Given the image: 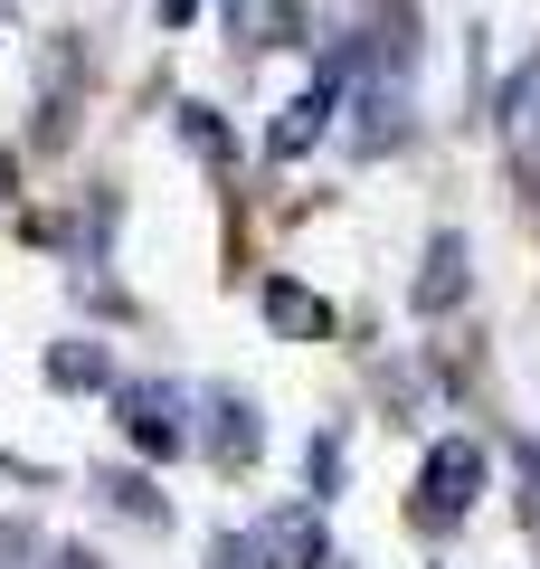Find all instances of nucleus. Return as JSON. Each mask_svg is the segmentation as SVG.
Returning <instances> with one entry per match:
<instances>
[{"label": "nucleus", "mask_w": 540, "mask_h": 569, "mask_svg": "<svg viewBox=\"0 0 540 569\" xmlns=\"http://www.w3.org/2000/svg\"><path fill=\"white\" fill-rule=\"evenodd\" d=\"M474 493H483V447H474V437H437L427 466H418V522L427 531H456L464 512H474Z\"/></svg>", "instance_id": "obj_1"}, {"label": "nucleus", "mask_w": 540, "mask_h": 569, "mask_svg": "<svg viewBox=\"0 0 540 569\" xmlns=\"http://www.w3.org/2000/svg\"><path fill=\"white\" fill-rule=\"evenodd\" d=\"M114 408H123V437H133L142 456H180V447H190V418H180V389L171 380H123Z\"/></svg>", "instance_id": "obj_2"}, {"label": "nucleus", "mask_w": 540, "mask_h": 569, "mask_svg": "<svg viewBox=\"0 0 540 569\" xmlns=\"http://www.w3.org/2000/svg\"><path fill=\"white\" fill-rule=\"evenodd\" d=\"M341 86H351V58H341V67H322V77H313V86H303V96L276 114V133H266V152H276V162H294V152H313V142H322V123H332Z\"/></svg>", "instance_id": "obj_3"}, {"label": "nucleus", "mask_w": 540, "mask_h": 569, "mask_svg": "<svg viewBox=\"0 0 540 569\" xmlns=\"http://www.w3.org/2000/svg\"><path fill=\"white\" fill-rule=\"evenodd\" d=\"M418 313H456L464 305V238L456 228H437L427 238V266H418V295H408Z\"/></svg>", "instance_id": "obj_4"}, {"label": "nucleus", "mask_w": 540, "mask_h": 569, "mask_svg": "<svg viewBox=\"0 0 540 569\" xmlns=\"http://www.w3.org/2000/svg\"><path fill=\"white\" fill-rule=\"evenodd\" d=\"M257 560L266 569H322V522L313 512H266L257 522Z\"/></svg>", "instance_id": "obj_5"}, {"label": "nucleus", "mask_w": 540, "mask_h": 569, "mask_svg": "<svg viewBox=\"0 0 540 569\" xmlns=\"http://www.w3.org/2000/svg\"><path fill=\"white\" fill-rule=\"evenodd\" d=\"M200 447H209V456H219V466H228V475H238V466H247V456H257V408H247V399H238V389H209V427H200Z\"/></svg>", "instance_id": "obj_6"}, {"label": "nucleus", "mask_w": 540, "mask_h": 569, "mask_svg": "<svg viewBox=\"0 0 540 569\" xmlns=\"http://www.w3.org/2000/svg\"><path fill=\"white\" fill-rule=\"evenodd\" d=\"M257 305H266V323H276L284 342H322V332H332V305H322V295H303L294 276H266Z\"/></svg>", "instance_id": "obj_7"}, {"label": "nucleus", "mask_w": 540, "mask_h": 569, "mask_svg": "<svg viewBox=\"0 0 540 569\" xmlns=\"http://www.w3.org/2000/svg\"><path fill=\"white\" fill-rule=\"evenodd\" d=\"M493 123H502V142H512V152H540V58L512 67V86H502Z\"/></svg>", "instance_id": "obj_8"}, {"label": "nucleus", "mask_w": 540, "mask_h": 569, "mask_svg": "<svg viewBox=\"0 0 540 569\" xmlns=\"http://www.w3.org/2000/svg\"><path fill=\"white\" fill-rule=\"evenodd\" d=\"M228 29L247 48H294L303 39V0H228Z\"/></svg>", "instance_id": "obj_9"}, {"label": "nucleus", "mask_w": 540, "mask_h": 569, "mask_svg": "<svg viewBox=\"0 0 540 569\" xmlns=\"http://www.w3.org/2000/svg\"><path fill=\"white\" fill-rule=\"evenodd\" d=\"M180 142H190L200 162H238V142H228V123L209 114V104H180Z\"/></svg>", "instance_id": "obj_10"}, {"label": "nucleus", "mask_w": 540, "mask_h": 569, "mask_svg": "<svg viewBox=\"0 0 540 569\" xmlns=\"http://www.w3.org/2000/svg\"><path fill=\"white\" fill-rule=\"evenodd\" d=\"M48 380L58 389H104V351L96 342H58L48 351Z\"/></svg>", "instance_id": "obj_11"}, {"label": "nucleus", "mask_w": 540, "mask_h": 569, "mask_svg": "<svg viewBox=\"0 0 540 569\" xmlns=\"http://www.w3.org/2000/svg\"><path fill=\"white\" fill-rule=\"evenodd\" d=\"M360 152H389V142H399V86H370V104H360Z\"/></svg>", "instance_id": "obj_12"}, {"label": "nucleus", "mask_w": 540, "mask_h": 569, "mask_svg": "<svg viewBox=\"0 0 540 569\" xmlns=\"http://www.w3.org/2000/svg\"><path fill=\"white\" fill-rule=\"evenodd\" d=\"M104 493H114V512H133V522H161V493L142 485V475H104Z\"/></svg>", "instance_id": "obj_13"}, {"label": "nucleus", "mask_w": 540, "mask_h": 569, "mask_svg": "<svg viewBox=\"0 0 540 569\" xmlns=\"http://www.w3.org/2000/svg\"><path fill=\"white\" fill-rule=\"evenodd\" d=\"M0 569H48V541L20 522H0Z\"/></svg>", "instance_id": "obj_14"}, {"label": "nucleus", "mask_w": 540, "mask_h": 569, "mask_svg": "<svg viewBox=\"0 0 540 569\" xmlns=\"http://www.w3.org/2000/svg\"><path fill=\"white\" fill-rule=\"evenodd\" d=\"M341 485V447H332V437H313V493H332Z\"/></svg>", "instance_id": "obj_15"}, {"label": "nucleus", "mask_w": 540, "mask_h": 569, "mask_svg": "<svg viewBox=\"0 0 540 569\" xmlns=\"http://www.w3.org/2000/svg\"><path fill=\"white\" fill-rule=\"evenodd\" d=\"M247 560H257V541H238V531H228V541L209 550V569H247Z\"/></svg>", "instance_id": "obj_16"}, {"label": "nucleus", "mask_w": 540, "mask_h": 569, "mask_svg": "<svg viewBox=\"0 0 540 569\" xmlns=\"http://www.w3.org/2000/svg\"><path fill=\"white\" fill-rule=\"evenodd\" d=\"M512 466H521V475H531V522H540V447H521V456H512Z\"/></svg>", "instance_id": "obj_17"}, {"label": "nucleus", "mask_w": 540, "mask_h": 569, "mask_svg": "<svg viewBox=\"0 0 540 569\" xmlns=\"http://www.w3.org/2000/svg\"><path fill=\"white\" fill-rule=\"evenodd\" d=\"M190 10H200V0H161V20H171V29H180V20H190Z\"/></svg>", "instance_id": "obj_18"}, {"label": "nucleus", "mask_w": 540, "mask_h": 569, "mask_svg": "<svg viewBox=\"0 0 540 569\" xmlns=\"http://www.w3.org/2000/svg\"><path fill=\"white\" fill-rule=\"evenodd\" d=\"M48 569H96V560H86V550H58V560H48Z\"/></svg>", "instance_id": "obj_19"}]
</instances>
